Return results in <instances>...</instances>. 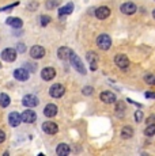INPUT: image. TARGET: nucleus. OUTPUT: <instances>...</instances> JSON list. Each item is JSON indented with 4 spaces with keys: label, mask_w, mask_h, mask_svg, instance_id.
Returning a JSON list of instances; mask_svg holds the SVG:
<instances>
[{
    "label": "nucleus",
    "mask_w": 155,
    "mask_h": 156,
    "mask_svg": "<svg viewBox=\"0 0 155 156\" xmlns=\"http://www.w3.org/2000/svg\"><path fill=\"white\" fill-rule=\"evenodd\" d=\"M146 98H155L154 92H146Z\"/></svg>",
    "instance_id": "obj_35"
},
{
    "label": "nucleus",
    "mask_w": 155,
    "mask_h": 156,
    "mask_svg": "<svg viewBox=\"0 0 155 156\" xmlns=\"http://www.w3.org/2000/svg\"><path fill=\"white\" fill-rule=\"evenodd\" d=\"M64 92H65L64 86L59 84V83L53 84V86L49 88V95H50L52 98H61L63 95H64Z\"/></svg>",
    "instance_id": "obj_2"
},
{
    "label": "nucleus",
    "mask_w": 155,
    "mask_h": 156,
    "mask_svg": "<svg viewBox=\"0 0 155 156\" xmlns=\"http://www.w3.org/2000/svg\"><path fill=\"white\" fill-rule=\"evenodd\" d=\"M132 134H133V129L131 126H124L121 129V137L123 139H131Z\"/></svg>",
    "instance_id": "obj_22"
},
{
    "label": "nucleus",
    "mask_w": 155,
    "mask_h": 156,
    "mask_svg": "<svg viewBox=\"0 0 155 156\" xmlns=\"http://www.w3.org/2000/svg\"><path fill=\"white\" fill-rule=\"evenodd\" d=\"M120 10H121V12L125 15H132V14H135V11H136V5H135V3H132V2H127V3H124V4H121Z\"/></svg>",
    "instance_id": "obj_10"
},
{
    "label": "nucleus",
    "mask_w": 155,
    "mask_h": 156,
    "mask_svg": "<svg viewBox=\"0 0 155 156\" xmlns=\"http://www.w3.org/2000/svg\"><path fill=\"white\" fill-rule=\"evenodd\" d=\"M94 92V90H93V87H85V88H83V94L85 95H91Z\"/></svg>",
    "instance_id": "obj_29"
},
{
    "label": "nucleus",
    "mask_w": 155,
    "mask_h": 156,
    "mask_svg": "<svg viewBox=\"0 0 155 156\" xmlns=\"http://www.w3.org/2000/svg\"><path fill=\"white\" fill-rule=\"evenodd\" d=\"M146 124H147V125H154L155 124V115L148 117V118L146 119Z\"/></svg>",
    "instance_id": "obj_31"
},
{
    "label": "nucleus",
    "mask_w": 155,
    "mask_h": 156,
    "mask_svg": "<svg viewBox=\"0 0 155 156\" xmlns=\"http://www.w3.org/2000/svg\"><path fill=\"white\" fill-rule=\"evenodd\" d=\"M44 114H45L46 117H55L56 114H57V106L53 103H49L45 106V110H44Z\"/></svg>",
    "instance_id": "obj_18"
},
{
    "label": "nucleus",
    "mask_w": 155,
    "mask_h": 156,
    "mask_svg": "<svg viewBox=\"0 0 155 156\" xmlns=\"http://www.w3.org/2000/svg\"><path fill=\"white\" fill-rule=\"evenodd\" d=\"M144 133H146V136H150V137L154 136V134H155V124L154 125H147Z\"/></svg>",
    "instance_id": "obj_25"
},
{
    "label": "nucleus",
    "mask_w": 155,
    "mask_h": 156,
    "mask_svg": "<svg viewBox=\"0 0 155 156\" xmlns=\"http://www.w3.org/2000/svg\"><path fill=\"white\" fill-rule=\"evenodd\" d=\"M70 61H71V64H72L74 67L76 68V71L79 72V73H82V75H85V73H86V68H85V65H83V62L80 61V58L75 55V53H74V55L71 56Z\"/></svg>",
    "instance_id": "obj_3"
},
{
    "label": "nucleus",
    "mask_w": 155,
    "mask_h": 156,
    "mask_svg": "<svg viewBox=\"0 0 155 156\" xmlns=\"http://www.w3.org/2000/svg\"><path fill=\"white\" fill-rule=\"evenodd\" d=\"M45 7L48 10H53V8L57 7V0H48L45 3Z\"/></svg>",
    "instance_id": "obj_27"
},
{
    "label": "nucleus",
    "mask_w": 155,
    "mask_h": 156,
    "mask_svg": "<svg viewBox=\"0 0 155 156\" xmlns=\"http://www.w3.org/2000/svg\"><path fill=\"white\" fill-rule=\"evenodd\" d=\"M42 130L45 132L46 134H56L59 130L57 125L55 124V122H50V121H46L42 124Z\"/></svg>",
    "instance_id": "obj_9"
},
{
    "label": "nucleus",
    "mask_w": 155,
    "mask_h": 156,
    "mask_svg": "<svg viewBox=\"0 0 155 156\" xmlns=\"http://www.w3.org/2000/svg\"><path fill=\"white\" fill-rule=\"evenodd\" d=\"M142 117H143V113L142 112H136V121L140 122V121H142Z\"/></svg>",
    "instance_id": "obj_34"
},
{
    "label": "nucleus",
    "mask_w": 155,
    "mask_h": 156,
    "mask_svg": "<svg viewBox=\"0 0 155 156\" xmlns=\"http://www.w3.org/2000/svg\"><path fill=\"white\" fill-rule=\"evenodd\" d=\"M10 102H11V99L7 94H0V106L7 107L8 105H10Z\"/></svg>",
    "instance_id": "obj_23"
},
{
    "label": "nucleus",
    "mask_w": 155,
    "mask_h": 156,
    "mask_svg": "<svg viewBox=\"0 0 155 156\" xmlns=\"http://www.w3.org/2000/svg\"><path fill=\"white\" fill-rule=\"evenodd\" d=\"M5 23L10 25L11 27H14V29H20L23 25L22 19H19V18H8V19L5 20Z\"/></svg>",
    "instance_id": "obj_19"
},
{
    "label": "nucleus",
    "mask_w": 155,
    "mask_h": 156,
    "mask_svg": "<svg viewBox=\"0 0 155 156\" xmlns=\"http://www.w3.org/2000/svg\"><path fill=\"white\" fill-rule=\"evenodd\" d=\"M72 55H74L72 49H70V48H67V46H63L57 50V56L60 60H70Z\"/></svg>",
    "instance_id": "obj_11"
},
{
    "label": "nucleus",
    "mask_w": 155,
    "mask_h": 156,
    "mask_svg": "<svg viewBox=\"0 0 155 156\" xmlns=\"http://www.w3.org/2000/svg\"><path fill=\"white\" fill-rule=\"evenodd\" d=\"M4 140H5V133L2 130V129H0V144L4 141Z\"/></svg>",
    "instance_id": "obj_33"
},
{
    "label": "nucleus",
    "mask_w": 155,
    "mask_h": 156,
    "mask_svg": "<svg viewBox=\"0 0 155 156\" xmlns=\"http://www.w3.org/2000/svg\"><path fill=\"white\" fill-rule=\"evenodd\" d=\"M30 56L35 60L42 58V57L45 56V49H44L42 46H40V45H34V46H31V49H30Z\"/></svg>",
    "instance_id": "obj_6"
},
{
    "label": "nucleus",
    "mask_w": 155,
    "mask_h": 156,
    "mask_svg": "<svg viewBox=\"0 0 155 156\" xmlns=\"http://www.w3.org/2000/svg\"><path fill=\"white\" fill-rule=\"evenodd\" d=\"M97 45L99 49L102 50H108L110 46H112V40L108 34H101L99 37L97 38Z\"/></svg>",
    "instance_id": "obj_1"
},
{
    "label": "nucleus",
    "mask_w": 155,
    "mask_h": 156,
    "mask_svg": "<svg viewBox=\"0 0 155 156\" xmlns=\"http://www.w3.org/2000/svg\"><path fill=\"white\" fill-rule=\"evenodd\" d=\"M72 11H74V4H72V3H68L67 5H64V7H61L60 10H59V15H60V16L70 15Z\"/></svg>",
    "instance_id": "obj_21"
},
{
    "label": "nucleus",
    "mask_w": 155,
    "mask_h": 156,
    "mask_svg": "<svg viewBox=\"0 0 155 156\" xmlns=\"http://www.w3.org/2000/svg\"><path fill=\"white\" fill-rule=\"evenodd\" d=\"M56 152H57V155H60V156H67L68 154H70V147L64 143L59 144L57 148H56Z\"/></svg>",
    "instance_id": "obj_20"
},
{
    "label": "nucleus",
    "mask_w": 155,
    "mask_h": 156,
    "mask_svg": "<svg viewBox=\"0 0 155 156\" xmlns=\"http://www.w3.org/2000/svg\"><path fill=\"white\" fill-rule=\"evenodd\" d=\"M124 110H125V103L124 102H117V103H116V113L121 115V114L124 113Z\"/></svg>",
    "instance_id": "obj_24"
},
{
    "label": "nucleus",
    "mask_w": 155,
    "mask_h": 156,
    "mask_svg": "<svg viewBox=\"0 0 155 156\" xmlns=\"http://www.w3.org/2000/svg\"><path fill=\"white\" fill-rule=\"evenodd\" d=\"M14 77L16 80H20V82H26L29 79V72L23 68H18V69L14 71Z\"/></svg>",
    "instance_id": "obj_13"
},
{
    "label": "nucleus",
    "mask_w": 155,
    "mask_h": 156,
    "mask_svg": "<svg viewBox=\"0 0 155 156\" xmlns=\"http://www.w3.org/2000/svg\"><path fill=\"white\" fill-rule=\"evenodd\" d=\"M20 121H22V118H20V114L16 113V112H13L10 113V117H8V122H10L11 126H18V125L20 124Z\"/></svg>",
    "instance_id": "obj_16"
},
{
    "label": "nucleus",
    "mask_w": 155,
    "mask_h": 156,
    "mask_svg": "<svg viewBox=\"0 0 155 156\" xmlns=\"http://www.w3.org/2000/svg\"><path fill=\"white\" fill-rule=\"evenodd\" d=\"M49 22H50V16H48V15H42V16H41V26L45 27V26H48Z\"/></svg>",
    "instance_id": "obj_28"
},
{
    "label": "nucleus",
    "mask_w": 155,
    "mask_h": 156,
    "mask_svg": "<svg viewBox=\"0 0 155 156\" xmlns=\"http://www.w3.org/2000/svg\"><path fill=\"white\" fill-rule=\"evenodd\" d=\"M153 15H154V18H155V10L153 11Z\"/></svg>",
    "instance_id": "obj_36"
},
{
    "label": "nucleus",
    "mask_w": 155,
    "mask_h": 156,
    "mask_svg": "<svg viewBox=\"0 0 155 156\" xmlns=\"http://www.w3.org/2000/svg\"><path fill=\"white\" fill-rule=\"evenodd\" d=\"M22 103H23V106H26V107H35L38 105V98L35 97V95H31V94H29V95H25L23 97V99H22Z\"/></svg>",
    "instance_id": "obj_5"
},
{
    "label": "nucleus",
    "mask_w": 155,
    "mask_h": 156,
    "mask_svg": "<svg viewBox=\"0 0 155 156\" xmlns=\"http://www.w3.org/2000/svg\"><path fill=\"white\" fill-rule=\"evenodd\" d=\"M37 8H38V3H37V2H31V3H29L27 10H37Z\"/></svg>",
    "instance_id": "obj_30"
},
{
    "label": "nucleus",
    "mask_w": 155,
    "mask_h": 156,
    "mask_svg": "<svg viewBox=\"0 0 155 156\" xmlns=\"http://www.w3.org/2000/svg\"><path fill=\"white\" fill-rule=\"evenodd\" d=\"M2 58L4 60V61H7V62H14L16 60V52L14 49H11V48L4 49L2 52Z\"/></svg>",
    "instance_id": "obj_4"
},
{
    "label": "nucleus",
    "mask_w": 155,
    "mask_h": 156,
    "mask_svg": "<svg viewBox=\"0 0 155 156\" xmlns=\"http://www.w3.org/2000/svg\"><path fill=\"white\" fill-rule=\"evenodd\" d=\"M99 98H101V101L102 102H105V103H114L116 102V95L113 94V92H110V91H103L102 94L99 95Z\"/></svg>",
    "instance_id": "obj_15"
},
{
    "label": "nucleus",
    "mask_w": 155,
    "mask_h": 156,
    "mask_svg": "<svg viewBox=\"0 0 155 156\" xmlns=\"http://www.w3.org/2000/svg\"><path fill=\"white\" fill-rule=\"evenodd\" d=\"M110 15V10L108 7H98L97 10H95V16L98 18V19H106Z\"/></svg>",
    "instance_id": "obj_17"
},
{
    "label": "nucleus",
    "mask_w": 155,
    "mask_h": 156,
    "mask_svg": "<svg viewBox=\"0 0 155 156\" xmlns=\"http://www.w3.org/2000/svg\"><path fill=\"white\" fill-rule=\"evenodd\" d=\"M144 82L150 86H155V75H146Z\"/></svg>",
    "instance_id": "obj_26"
},
{
    "label": "nucleus",
    "mask_w": 155,
    "mask_h": 156,
    "mask_svg": "<svg viewBox=\"0 0 155 156\" xmlns=\"http://www.w3.org/2000/svg\"><path fill=\"white\" fill-rule=\"evenodd\" d=\"M20 118L26 124H31V122H34L37 119V114L33 112V110H25V112L20 114Z\"/></svg>",
    "instance_id": "obj_8"
},
{
    "label": "nucleus",
    "mask_w": 155,
    "mask_h": 156,
    "mask_svg": "<svg viewBox=\"0 0 155 156\" xmlns=\"http://www.w3.org/2000/svg\"><path fill=\"white\" fill-rule=\"evenodd\" d=\"M0 68H2V64H0Z\"/></svg>",
    "instance_id": "obj_37"
},
{
    "label": "nucleus",
    "mask_w": 155,
    "mask_h": 156,
    "mask_svg": "<svg viewBox=\"0 0 155 156\" xmlns=\"http://www.w3.org/2000/svg\"><path fill=\"white\" fill-rule=\"evenodd\" d=\"M114 62L117 64L118 68H121V69H127L128 67H129V60H128L127 56L124 55H117L114 57Z\"/></svg>",
    "instance_id": "obj_7"
},
{
    "label": "nucleus",
    "mask_w": 155,
    "mask_h": 156,
    "mask_svg": "<svg viewBox=\"0 0 155 156\" xmlns=\"http://www.w3.org/2000/svg\"><path fill=\"white\" fill-rule=\"evenodd\" d=\"M86 58H87V61L90 62L91 71L97 69V64H98V56H97V53H95V52H88L87 55H86Z\"/></svg>",
    "instance_id": "obj_14"
},
{
    "label": "nucleus",
    "mask_w": 155,
    "mask_h": 156,
    "mask_svg": "<svg viewBox=\"0 0 155 156\" xmlns=\"http://www.w3.org/2000/svg\"><path fill=\"white\" fill-rule=\"evenodd\" d=\"M55 76H56V71H55V68H52V67L44 68L42 72H41V77H42L44 80H46V82L52 80Z\"/></svg>",
    "instance_id": "obj_12"
},
{
    "label": "nucleus",
    "mask_w": 155,
    "mask_h": 156,
    "mask_svg": "<svg viewBox=\"0 0 155 156\" xmlns=\"http://www.w3.org/2000/svg\"><path fill=\"white\" fill-rule=\"evenodd\" d=\"M16 48H18V52H19V53H25L26 48H25V45H23V44H19Z\"/></svg>",
    "instance_id": "obj_32"
}]
</instances>
